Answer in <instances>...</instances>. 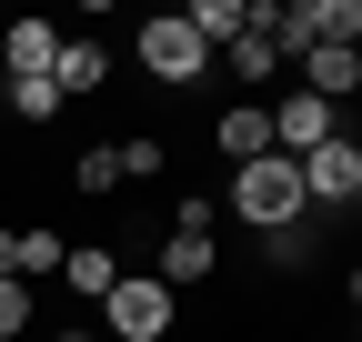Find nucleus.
<instances>
[{"mask_svg": "<svg viewBox=\"0 0 362 342\" xmlns=\"http://www.w3.org/2000/svg\"><path fill=\"white\" fill-rule=\"evenodd\" d=\"M211 141H221V161H232V171L262 161V151H272V111H262V101H232V111L211 121Z\"/></svg>", "mask_w": 362, "mask_h": 342, "instance_id": "nucleus-11", "label": "nucleus"}, {"mask_svg": "<svg viewBox=\"0 0 362 342\" xmlns=\"http://www.w3.org/2000/svg\"><path fill=\"white\" fill-rule=\"evenodd\" d=\"M51 342H101V332H51Z\"/></svg>", "mask_w": 362, "mask_h": 342, "instance_id": "nucleus-20", "label": "nucleus"}, {"mask_svg": "<svg viewBox=\"0 0 362 342\" xmlns=\"http://www.w3.org/2000/svg\"><path fill=\"white\" fill-rule=\"evenodd\" d=\"M0 272H11V222H0Z\"/></svg>", "mask_w": 362, "mask_h": 342, "instance_id": "nucleus-19", "label": "nucleus"}, {"mask_svg": "<svg viewBox=\"0 0 362 342\" xmlns=\"http://www.w3.org/2000/svg\"><path fill=\"white\" fill-rule=\"evenodd\" d=\"M221 71H232V81H252V101H262V81L282 71V51H272V0H252V30L221 51Z\"/></svg>", "mask_w": 362, "mask_h": 342, "instance_id": "nucleus-10", "label": "nucleus"}, {"mask_svg": "<svg viewBox=\"0 0 362 342\" xmlns=\"http://www.w3.org/2000/svg\"><path fill=\"white\" fill-rule=\"evenodd\" d=\"M262 242H272V262H282V272H302L312 252H322V211H302L292 232H262Z\"/></svg>", "mask_w": 362, "mask_h": 342, "instance_id": "nucleus-14", "label": "nucleus"}, {"mask_svg": "<svg viewBox=\"0 0 362 342\" xmlns=\"http://www.w3.org/2000/svg\"><path fill=\"white\" fill-rule=\"evenodd\" d=\"M101 81H111V51H101V40H81V30H61V51H51V91H61V101H90Z\"/></svg>", "mask_w": 362, "mask_h": 342, "instance_id": "nucleus-9", "label": "nucleus"}, {"mask_svg": "<svg viewBox=\"0 0 362 342\" xmlns=\"http://www.w3.org/2000/svg\"><path fill=\"white\" fill-rule=\"evenodd\" d=\"M131 51H141V71H151V81H171V91H192V81H211V51H202L192 30H181V11L141 20V40H131Z\"/></svg>", "mask_w": 362, "mask_h": 342, "instance_id": "nucleus-5", "label": "nucleus"}, {"mask_svg": "<svg viewBox=\"0 0 362 342\" xmlns=\"http://www.w3.org/2000/svg\"><path fill=\"white\" fill-rule=\"evenodd\" d=\"M21 342H30V332H21Z\"/></svg>", "mask_w": 362, "mask_h": 342, "instance_id": "nucleus-21", "label": "nucleus"}, {"mask_svg": "<svg viewBox=\"0 0 362 342\" xmlns=\"http://www.w3.org/2000/svg\"><path fill=\"white\" fill-rule=\"evenodd\" d=\"M71 101L51 91V81H11V121H61Z\"/></svg>", "mask_w": 362, "mask_h": 342, "instance_id": "nucleus-17", "label": "nucleus"}, {"mask_svg": "<svg viewBox=\"0 0 362 342\" xmlns=\"http://www.w3.org/2000/svg\"><path fill=\"white\" fill-rule=\"evenodd\" d=\"M292 171H302V201H312V211H352V201H362V141H352V131H332L322 151H302Z\"/></svg>", "mask_w": 362, "mask_h": 342, "instance_id": "nucleus-4", "label": "nucleus"}, {"mask_svg": "<svg viewBox=\"0 0 362 342\" xmlns=\"http://www.w3.org/2000/svg\"><path fill=\"white\" fill-rule=\"evenodd\" d=\"M61 252H71V242H61L51 222H30V232H11V282H30V272H61Z\"/></svg>", "mask_w": 362, "mask_h": 342, "instance_id": "nucleus-13", "label": "nucleus"}, {"mask_svg": "<svg viewBox=\"0 0 362 342\" xmlns=\"http://www.w3.org/2000/svg\"><path fill=\"white\" fill-rule=\"evenodd\" d=\"M262 111H272V151H282V161L322 151V141L342 131V111H332V101H312V91H282V101H262Z\"/></svg>", "mask_w": 362, "mask_h": 342, "instance_id": "nucleus-6", "label": "nucleus"}, {"mask_svg": "<svg viewBox=\"0 0 362 342\" xmlns=\"http://www.w3.org/2000/svg\"><path fill=\"white\" fill-rule=\"evenodd\" d=\"M221 201H232V222H252V232H292L302 222V171L282 161V151H262V161H242L232 171V191H221Z\"/></svg>", "mask_w": 362, "mask_h": 342, "instance_id": "nucleus-1", "label": "nucleus"}, {"mask_svg": "<svg viewBox=\"0 0 362 342\" xmlns=\"http://www.w3.org/2000/svg\"><path fill=\"white\" fill-rule=\"evenodd\" d=\"M21 332H30V282L0 272V342H21Z\"/></svg>", "mask_w": 362, "mask_h": 342, "instance_id": "nucleus-18", "label": "nucleus"}, {"mask_svg": "<svg viewBox=\"0 0 362 342\" xmlns=\"http://www.w3.org/2000/svg\"><path fill=\"white\" fill-rule=\"evenodd\" d=\"M302 91L342 111V101L362 91V40H322V51H302Z\"/></svg>", "mask_w": 362, "mask_h": 342, "instance_id": "nucleus-7", "label": "nucleus"}, {"mask_svg": "<svg viewBox=\"0 0 362 342\" xmlns=\"http://www.w3.org/2000/svg\"><path fill=\"white\" fill-rule=\"evenodd\" d=\"M51 51H61V20L11 11V30H0V61H11V81H51Z\"/></svg>", "mask_w": 362, "mask_h": 342, "instance_id": "nucleus-8", "label": "nucleus"}, {"mask_svg": "<svg viewBox=\"0 0 362 342\" xmlns=\"http://www.w3.org/2000/svg\"><path fill=\"white\" fill-rule=\"evenodd\" d=\"M71 191H81V201H101V191H121V161H111V141H90V151L71 161Z\"/></svg>", "mask_w": 362, "mask_h": 342, "instance_id": "nucleus-15", "label": "nucleus"}, {"mask_svg": "<svg viewBox=\"0 0 362 342\" xmlns=\"http://www.w3.org/2000/svg\"><path fill=\"white\" fill-rule=\"evenodd\" d=\"M171 312H181V302H171L151 272H121V282L101 292V322H111V342H161V332H171Z\"/></svg>", "mask_w": 362, "mask_h": 342, "instance_id": "nucleus-3", "label": "nucleus"}, {"mask_svg": "<svg viewBox=\"0 0 362 342\" xmlns=\"http://www.w3.org/2000/svg\"><path fill=\"white\" fill-rule=\"evenodd\" d=\"M111 161H121V182H161V161H171V151H161L151 131H131V141H111Z\"/></svg>", "mask_w": 362, "mask_h": 342, "instance_id": "nucleus-16", "label": "nucleus"}, {"mask_svg": "<svg viewBox=\"0 0 362 342\" xmlns=\"http://www.w3.org/2000/svg\"><path fill=\"white\" fill-rule=\"evenodd\" d=\"M61 282L81 292V302H101V292L121 282V262H111V242H71V252H61Z\"/></svg>", "mask_w": 362, "mask_h": 342, "instance_id": "nucleus-12", "label": "nucleus"}, {"mask_svg": "<svg viewBox=\"0 0 362 342\" xmlns=\"http://www.w3.org/2000/svg\"><path fill=\"white\" fill-rule=\"evenodd\" d=\"M211 222H221V201L211 191H181V211H171V232H161V292H171V302H181V292H192V282H211L221 272V252H211Z\"/></svg>", "mask_w": 362, "mask_h": 342, "instance_id": "nucleus-2", "label": "nucleus"}]
</instances>
